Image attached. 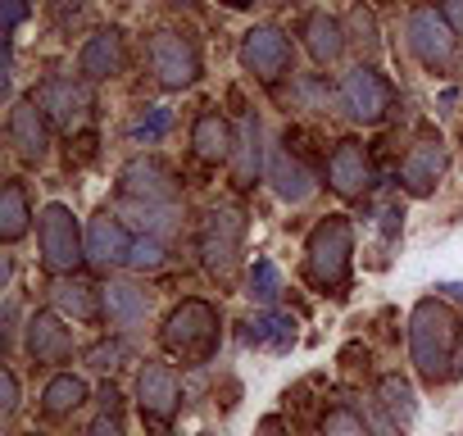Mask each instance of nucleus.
<instances>
[{"label":"nucleus","mask_w":463,"mask_h":436,"mask_svg":"<svg viewBox=\"0 0 463 436\" xmlns=\"http://www.w3.org/2000/svg\"><path fill=\"white\" fill-rule=\"evenodd\" d=\"M458 336H463L458 314L445 300L427 296V300L413 305V314H409V355H413V368H418L422 382H445L454 373Z\"/></svg>","instance_id":"obj_1"},{"label":"nucleus","mask_w":463,"mask_h":436,"mask_svg":"<svg viewBox=\"0 0 463 436\" xmlns=\"http://www.w3.org/2000/svg\"><path fill=\"white\" fill-rule=\"evenodd\" d=\"M123 200L141 213L150 237H164L177 228V182L159 159H132L123 168Z\"/></svg>","instance_id":"obj_2"},{"label":"nucleus","mask_w":463,"mask_h":436,"mask_svg":"<svg viewBox=\"0 0 463 436\" xmlns=\"http://www.w3.org/2000/svg\"><path fill=\"white\" fill-rule=\"evenodd\" d=\"M350 255H354V228L345 213H327L323 223L309 232L305 246V278L318 291H336L350 282Z\"/></svg>","instance_id":"obj_3"},{"label":"nucleus","mask_w":463,"mask_h":436,"mask_svg":"<svg viewBox=\"0 0 463 436\" xmlns=\"http://www.w3.org/2000/svg\"><path fill=\"white\" fill-rule=\"evenodd\" d=\"M218 346V309L209 300H182L164 323V350L191 364H204Z\"/></svg>","instance_id":"obj_4"},{"label":"nucleus","mask_w":463,"mask_h":436,"mask_svg":"<svg viewBox=\"0 0 463 436\" xmlns=\"http://www.w3.org/2000/svg\"><path fill=\"white\" fill-rule=\"evenodd\" d=\"M37 237H42V264H46L51 273H73V269L87 260V242H82V232H78V218H73L64 204H46V209H42Z\"/></svg>","instance_id":"obj_5"},{"label":"nucleus","mask_w":463,"mask_h":436,"mask_svg":"<svg viewBox=\"0 0 463 436\" xmlns=\"http://www.w3.org/2000/svg\"><path fill=\"white\" fill-rule=\"evenodd\" d=\"M241 242H246V213L241 209H213L204 223V237H200L204 269L213 278H232L241 264Z\"/></svg>","instance_id":"obj_6"},{"label":"nucleus","mask_w":463,"mask_h":436,"mask_svg":"<svg viewBox=\"0 0 463 436\" xmlns=\"http://www.w3.org/2000/svg\"><path fill=\"white\" fill-rule=\"evenodd\" d=\"M391 87H386V78L382 73H373V69H350L345 78H341V105H345V114L354 118V123H364V128H373V123H382L386 114H391Z\"/></svg>","instance_id":"obj_7"},{"label":"nucleus","mask_w":463,"mask_h":436,"mask_svg":"<svg viewBox=\"0 0 463 436\" xmlns=\"http://www.w3.org/2000/svg\"><path fill=\"white\" fill-rule=\"evenodd\" d=\"M33 100H37L42 114H46L60 132H69V137L91 118V91H87V82H73V78H51V82H42V91H37Z\"/></svg>","instance_id":"obj_8"},{"label":"nucleus","mask_w":463,"mask_h":436,"mask_svg":"<svg viewBox=\"0 0 463 436\" xmlns=\"http://www.w3.org/2000/svg\"><path fill=\"white\" fill-rule=\"evenodd\" d=\"M241 64L260 78V82H278L291 69V42L278 28H250L241 42Z\"/></svg>","instance_id":"obj_9"},{"label":"nucleus","mask_w":463,"mask_h":436,"mask_svg":"<svg viewBox=\"0 0 463 436\" xmlns=\"http://www.w3.org/2000/svg\"><path fill=\"white\" fill-rule=\"evenodd\" d=\"M150 55H155V73H159V82L173 87V91L191 87L195 73H200V55H195V46H191L186 37H177V33H159V37L150 42Z\"/></svg>","instance_id":"obj_10"},{"label":"nucleus","mask_w":463,"mask_h":436,"mask_svg":"<svg viewBox=\"0 0 463 436\" xmlns=\"http://www.w3.org/2000/svg\"><path fill=\"white\" fill-rule=\"evenodd\" d=\"M137 400H141V413L168 422V418L177 413V404H182V382H177V373H173L168 364H146L141 377H137Z\"/></svg>","instance_id":"obj_11"},{"label":"nucleus","mask_w":463,"mask_h":436,"mask_svg":"<svg viewBox=\"0 0 463 436\" xmlns=\"http://www.w3.org/2000/svg\"><path fill=\"white\" fill-rule=\"evenodd\" d=\"M409 51H413L427 69L449 64V55H454L449 24L436 19V10H413V14H409Z\"/></svg>","instance_id":"obj_12"},{"label":"nucleus","mask_w":463,"mask_h":436,"mask_svg":"<svg viewBox=\"0 0 463 436\" xmlns=\"http://www.w3.org/2000/svg\"><path fill=\"white\" fill-rule=\"evenodd\" d=\"M10 141H14V150H19L28 164L46 159L51 132H46V114H42L37 100H14V109H10Z\"/></svg>","instance_id":"obj_13"},{"label":"nucleus","mask_w":463,"mask_h":436,"mask_svg":"<svg viewBox=\"0 0 463 436\" xmlns=\"http://www.w3.org/2000/svg\"><path fill=\"white\" fill-rule=\"evenodd\" d=\"M128 255H132V237L123 232V223L114 213H96L87 228V260L96 269H114V264H128Z\"/></svg>","instance_id":"obj_14"},{"label":"nucleus","mask_w":463,"mask_h":436,"mask_svg":"<svg viewBox=\"0 0 463 436\" xmlns=\"http://www.w3.org/2000/svg\"><path fill=\"white\" fill-rule=\"evenodd\" d=\"M327 182H332L336 195H364V191H368L373 164H368V155H364L359 141H341V146L332 150V159H327Z\"/></svg>","instance_id":"obj_15"},{"label":"nucleus","mask_w":463,"mask_h":436,"mask_svg":"<svg viewBox=\"0 0 463 436\" xmlns=\"http://www.w3.org/2000/svg\"><path fill=\"white\" fill-rule=\"evenodd\" d=\"M28 355L37 364H64L73 355V332L60 323V314L42 309L28 318Z\"/></svg>","instance_id":"obj_16"},{"label":"nucleus","mask_w":463,"mask_h":436,"mask_svg":"<svg viewBox=\"0 0 463 436\" xmlns=\"http://www.w3.org/2000/svg\"><path fill=\"white\" fill-rule=\"evenodd\" d=\"M269 182H273V191L287 200V204H305L314 191H318V182H314V173L291 155V150H273V164H269Z\"/></svg>","instance_id":"obj_17"},{"label":"nucleus","mask_w":463,"mask_h":436,"mask_svg":"<svg viewBox=\"0 0 463 436\" xmlns=\"http://www.w3.org/2000/svg\"><path fill=\"white\" fill-rule=\"evenodd\" d=\"M440 173H445V146H440V141L413 146V150L404 155V164H400V177H404V186H409L413 195H431V186H436Z\"/></svg>","instance_id":"obj_18"},{"label":"nucleus","mask_w":463,"mask_h":436,"mask_svg":"<svg viewBox=\"0 0 463 436\" xmlns=\"http://www.w3.org/2000/svg\"><path fill=\"white\" fill-rule=\"evenodd\" d=\"M78 69H82V78H114V73L123 69V37H118L114 28L96 33V37L82 46Z\"/></svg>","instance_id":"obj_19"},{"label":"nucleus","mask_w":463,"mask_h":436,"mask_svg":"<svg viewBox=\"0 0 463 436\" xmlns=\"http://www.w3.org/2000/svg\"><path fill=\"white\" fill-rule=\"evenodd\" d=\"M191 146H195L200 159L218 164V159H232V146H237V141H232V128H227V118L218 109H204L195 118V128H191Z\"/></svg>","instance_id":"obj_20"},{"label":"nucleus","mask_w":463,"mask_h":436,"mask_svg":"<svg viewBox=\"0 0 463 436\" xmlns=\"http://www.w3.org/2000/svg\"><path fill=\"white\" fill-rule=\"evenodd\" d=\"M55 305H60V314H73L78 323H96L105 309V291H96L82 278H64V282H55Z\"/></svg>","instance_id":"obj_21"},{"label":"nucleus","mask_w":463,"mask_h":436,"mask_svg":"<svg viewBox=\"0 0 463 436\" xmlns=\"http://www.w3.org/2000/svg\"><path fill=\"white\" fill-rule=\"evenodd\" d=\"M377 404H382V413H386L400 431H409V427H413L418 404H413V386H409L400 373H386V377L377 382Z\"/></svg>","instance_id":"obj_22"},{"label":"nucleus","mask_w":463,"mask_h":436,"mask_svg":"<svg viewBox=\"0 0 463 436\" xmlns=\"http://www.w3.org/2000/svg\"><path fill=\"white\" fill-rule=\"evenodd\" d=\"M146 309H150V300H146V291H137L132 282H114V287L105 291V314H109L114 327H141V323H146Z\"/></svg>","instance_id":"obj_23"},{"label":"nucleus","mask_w":463,"mask_h":436,"mask_svg":"<svg viewBox=\"0 0 463 436\" xmlns=\"http://www.w3.org/2000/svg\"><path fill=\"white\" fill-rule=\"evenodd\" d=\"M246 346L291 350V346H296V318H287V314H255V318L246 323Z\"/></svg>","instance_id":"obj_24"},{"label":"nucleus","mask_w":463,"mask_h":436,"mask_svg":"<svg viewBox=\"0 0 463 436\" xmlns=\"http://www.w3.org/2000/svg\"><path fill=\"white\" fill-rule=\"evenodd\" d=\"M305 37H309V55H314L318 64H332V60H341V51H345V33H341V24H336L332 14H309Z\"/></svg>","instance_id":"obj_25"},{"label":"nucleus","mask_w":463,"mask_h":436,"mask_svg":"<svg viewBox=\"0 0 463 436\" xmlns=\"http://www.w3.org/2000/svg\"><path fill=\"white\" fill-rule=\"evenodd\" d=\"M260 159H264V150H260V118L246 114L241 141H237V150H232V173H237L241 186H250V182L260 177Z\"/></svg>","instance_id":"obj_26"},{"label":"nucleus","mask_w":463,"mask_h":436,"mask_svg":"<svg viewBox=\"0 0 463 436\" xmlns=\"http://www.w3.org/2000/svg\"><path fill=\"white\" fill-rule=\"evenodd\" d=\"M82 404H87V382H82V377H73V373L51 377V386H46V395H42V409H46L51 418H64V413H73V409H82Z\"/></svg>","instance_id":"obj_27"},{"label":"nucleus","mask_w":463,"mask_h":436,"mask_svg":"<svg viewBox=\"0 0 463 436\" xmlns=\"http://www.w3.org/2000/svg\"><path fill=\"white\" fill-rule=\"evenodd\" d=\"M28 195H24V186L19 182H10L5 191H0V237L5 242H19L24 232H28Z\"/></svg>","instance_id":"obj_28"},{"label":"nucleus","mask_w":463,"mask_h":436,"mask_svg":"<svg viewBox=\"0 0 463 436\" xmlns=\"http://www.w3.org/2000/svg\"><path fill=\"white\" fill-rule=\"evenodd\" d=\"M278 296H282V273H278V264H273V260H255V269H250V300L273 305Z\"/></svg>","instance_id":"obj_29"},{"label":"nucleus","mask_w":463,"mask_h":436,"mask_svg":"<svg viewBox=\"0 0 463 436\" xmlns=\"http://www.w3.org/2000/svg\"><path fill=\"white\" fill-rule=\"evenodd\" d=\"M323 436H373V431H368V422H364L354 409L336 404V409L323 418Z\"/></svg>","instance_id":"obj_30"},{"label":"nucleus","mask_w":463,"mask_h":436,"mask_svg":"<svg viewBox=\"0 0 463 436\" xmlns=\"http://www.w3.org/2000/svg\"><path fill=\"white\" fill-rule=\"evenodd\" d=\"M350 28H354V42H359V51L373 60V55L382 51V42H377V24H373V14H368L364 5H354V10H350Z\"/></svg>","instance_id":"obj_31"},{"label":"nucleus","mask_w":463,"mask_h":436,"mask_svg":"<svg viewBox=\"0 0 463 436\" xmlns=\"http://www.w3.org/2000/svg\"><path fill=\"white\" fill-rule=\"evenodd\" d=\"M159 264H164V242H159V237H141V242H132L128 269L146 273V269H159Z\"/></svg>","instance_id":"obj_32"},{"label":"nucleus","mask_w":463,"mask_h":436,"mask_svg":"<svg viewBox=\"0 0 463 436\" xmlns=\"http://www.w3.org/2000/svg\"><path fill=\"white\" fill-rule=\"evenodd\" d=\"M0 391H5V409H0V413L14 418V413H19V377H14V368L0 373Z\"/></svg>","instance_id":"obj_33"},{"label":"nucleus","mask_w":463,"mask_h":436,"mask_svg":"<svg viewBox=\"0 0 463 436\" xmlns=\"http://www.w3.org/2000/svg\"><path fill=\"white\" fill-rule=\"evenodd\" d=\"M87 359H91V368H96V373H114V368H118V359H123V350H118V346H96Z\"/></svg>","instance_id":"obj_34"},{"label":"nucleus","mask_w":463,"mask_h":436,"mask_svg":"<svg viewBox=\"0 0 463 436\" xmlns=\"http://www.w3.org/2000/svg\"><path fill=\"white\" fill-rule=\"evenodd\" d=\"M91 436H123V422H118V413H114V409H105V413L91 422Z\"/></svg>","instance_id":"obj_35"},{"label":"nucleus","mask_w":463,"mask_h":436,"mask_svg":"<svg viewBox=\"0 0 463 436\" xmlns=\"http://www.w3.org/2000/svg\"><path fill=\"white\" fill-rule=\"evenodd\" d=\"M24 14H28V0H5V37H14Z\"/></svg>","instance_id":"obj_36"},{"label":"nucleus","mask_w":463,"mask_h":436,"mask_svg":"<svg viewBox=\"0 0 463 436\" xmlns=\"http://www.w3.org/2000/svg\"><path fill=\"white\" fill-rule=\"evenodd\" d=\"M440 19L449 24V33H463V0H445V5H440Z\"/></svg>","instance_id":"obj_37"},{"label":"nucleus","mask_w":463,"mask_h":436,"mask_svg":"<svg viewBox=\"0 0 463 436\" xmlns=\"http://www.w3.org/2000/svg\"><path fill=\"white\" fill-rule=\"evenodd\" d=\"M164 128H168V109H155V118H150V123H141V128H137V137H159Z\"/></svg>","instance_id":"obj_38"},{"label":"nucleus","mask_w":463,"mask_h":436,"mask_svg":"<svg viewBox=\"0 0 463 436\" xmlns=\"http://www.w3.org/2000/svg\"><path fill=\"white\" fill-rule=\"evenodd\" d=\"M255 436H291V431H287V422H282L278 413H269V418L255 427Z\"/></svg>","instance_id":"obj_39"},{"label":"nucleus","mask_w":463,"mask_h":436,"mask_svg":"<svg viewBox=\"0 0 463 436\" xmlns=\"http://www.w3.org/2000/svg\"><path fill=\"white\" fill-rule=\"evenodd\" d=\"M440 291H445V296H449V300H463V282H445V287H440Z\"/></svg>","instance_id":"obj_40"},{"label":"nucleus","mask_w":463,"mask_h":436,"mask_svg":"<svg viewBox=\"0 0 463 436\" xmlns=\"http://www.w3.org/2000/svg\"><path fill=\"white\" fill-rule=\"evenodd\" d=\"M222 5H232V10H241V5H250V0H222Z\"/></svg>","instance_id":"obj_41"},{"label":"nucleus","mask_w":463,"mask_h":436,"mask_svg":"<svg viewBox=\"0 0 463 436\" xmlns=\"http://www.w3.org/2000/svg\"><path fill=\"white\" fill-rule=\"evenodd\" d=\"M177 5H195V0H177Z\"/></svg>","instance_id":"obj_42"}]
</instances>
